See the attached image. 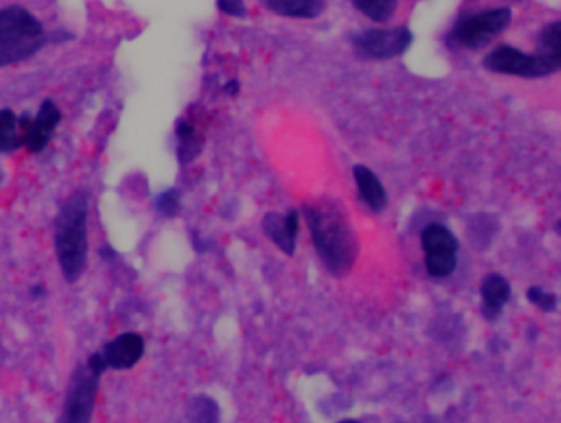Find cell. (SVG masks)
I'll return each instance as SVG.
<instances>
[{
    "label": "cell",
    "instance_id": "1",
    "mask_svg": "<svg viewBox=\"0 0 561 423\" xmlns=\"http://www.w3.org/2000/svg\"><path fill=\"white\" fill-rule=\"evenodd\" d=\"M306 226L316 254L334 279L351 274L359 257V239L348 214L336 201L321 200L303 206Z\"/></svg>",
    "mask_w": 561,
    "mask_h": 423
},
{
    "label": "cell",
    "instance_id": "2",
    "mask_svg": "<svg viewBox=\"0 0 561 423\" xmlns=\"http://www.w3.org/2000/svg\"><path fill=\"white\" fill-rule=\"evenodd\" d=\"M55 252L63 279L76 284L88 265V196L84 191L73 193L56 214Z\"/></svg>",
    "mask_w": 561,
    "mask_h": 423
},
{
    "label": "cell",
    "instance_id": "3",
    "mask_svg": "<svg viewBox=\"0 0 561 423\" xmlns=\"http://www.w3.org/2000/svg\"><path fill=\"white\" fill-rule=\"evenodd\" d=\"M47 35L40 20L20 5L0 10V68L27 60L42 50Z\"/></svg>",
    "mask_w": 561,
    "mask_h": 423
},
{
    "label": "cell",
    "instance_id": "4",
    "mask_svg": "<svg viewBox=\"0 0 561 423\" xmlns=\"http://www.w3.org/2000/svg\"><path fill=\"white\" fill-rule=\"evenodd\" d=\"M484 68L497 75L519 78H543L560 70V55L538 52L534 55L520 52L519 48L501 45L487 53Z\"/></svg>",
    "mask_w": 561,
    "mask_h": 423
},
{
    "label": "cell",
    "instance_id": "5",
    "mask_svg": "<svg viewBox=\"0 0 561 423\" xmlns=\"http://www.w3.org/2000/svg\"><path fill=\"white\" fill-rule=\"evenodd\" d=\"M101 376L86 364L78 363L66 386L65 400L58 423H91L98 399Z\"/></svg>",
    "mask_w": 561,
    "mask_h": 423
},
{
    "label": "cell",
    "instance_id": "6",
    "mask_svg": "<svg viewBox=\"0 0 561 423\" xmlns=\"http://www.w3.org/2000/svg\"><path fill=\"white\" fill-rule=\"evenodd\" d=\"M510 20H512V12L507 7L463 15L453 25L450 40H453L458 47L476 50V48L487 45L499 33L504 32L509 27Z\"/></svg>",
    "mask_w": 561,
    "mask_h": 423
},
{
    "label": "cell",
    "instance_id": "7",
    "mask_svg": "<svg viewBox=\"0 0 561 423\" xmlns=\"http://www.w3.org/2000/svg\"><path fill=\"white\" fill-rule=\"evenodd\" d=\"M425 270L432 279H448L458 267L459 242L450 229L440 223L428 224L420 234Z\"/></svg>",
    "mask_w": 561,
    "mask_h": 423
},
{
    "label": "cell",
    "instance_id": "8",
    "mask_svg": "<svg viewBox=\"0 0 561 423\" xmlns=\"http://www.w3.org/2000/svg\"><path fill=\"white\" fill-rule=\"evenodd\" d=\"M413 42V35L408 28H371L354 37L353 43L357 53L371 60H390L404 55Z\"/></svg>",
    "mask_w": 561,
    "mask_h": 423
},
{
    "label": "cell",
    "instance_id": "9",
    "mask_svg": "<svg viewBox=\"0 0 561 423\" xmlns=\"http://www.w3.org/2000/svg\"><path fill=\"white\" fill-rule=\"evenodd\" d=\"M60 121V109L53 101H45L35 119L28 117L27 114L20 117L19 129L20 135H22V145H25L33 154L42 152L50 142L51 135Z\"/></svg>",
    "mask_w": 561,
    "mask_h": 423
},
{
    "label": "cell",
    "instance_id": "10",
    "mask_svg": "<svg viewBox=\"0 0 561 423\" xmlns=\"http://www.w3.org/2000/svg\"><path fill=\"white\" fill-rule=\"evenodd\" d=\"M101 354L106 361L107 369L129 371L140 363V359L144 358V336L137 331H124L114 340L104 344Z\"/></svg>",
    "mask_w": 561,
    "mask_h": 423
},
{
    "label": "cell",
    "instance_id": "11",
    "mask_svg": "<svg viewBox=\"0 0 561 423\" xmlns=\"http://www.w3.org/2000/svg\"><path fill=\"white\" fill-rule=\"evenodd\" d=\"M262 231L283 254L293 256L300 231V213L298 210H290L287 214L267 213L262 219Z\"/></svg>",
    "mask_w": 561,
    "mask_h": 423
},
{
    "label": "cell",
    "instance_id": "12",
    "mask_svg": "<svg viewBox=\"0 0 561 423\" xmlns=\"http://www.w3.org/2000/svg\"><path fill=\"white\" fill-rule=\"evenodd\" d=\"M481 315L487 321H494L501 317L502 310L512 297V285L504 275L487 274L481 280Z\"/></svg>",
    "mask_w": 561,
    "mask_h": 423
},
{
    "label": "cell",
    "instance_id": "13",
    "mask_svg": "<svg viewBox=\"0 0 561 423\" xmlns=\"http://www.w3.org/2000/svg\"><path fill=\"white\" fill-rule=\"evenodd\" d=\"M353 175L359 198L366 203L372 213H382L387 206V191L376 173L364 165H356L353 168Z\"/></svg>",
    "mask_w": 561,
    "mask_h": 423
},
{
    "label": "cell",
    "instance_id": "14",
    "mask_svg": "<svg viewBox=\"0 0 561 423\" xmlns=\"http://www.w3.org/2000/svg\"><path fill=\"white\" fill-rule=\"evenodd\" d=\"M260 4L288 19H316L326 7L325 0H260Z\"/></svg>",
    "mask_w": 561,
    "mask_h": 423
},
{
    "label": "cell",
    "instance_id": "15",
    "mask_svg": "<svg viewBox=\"0 0 561 423\" xmlns=\"http://www.w3.org/2000/svg\"><path fill=\"white\" fill-rule=\"evenodd\" d=\"M186 417L191 423H221V407L214 397L196 394L186 404Z\"/></svg>",
    "mask_w": 561,
    "mask_h": 423
},
{
    "label": "cell",
    "instance_id": "16",
    "mask_svg": "<svg viewBox=\"0 0 561 423\" xmlns=\"http://www.w3.org/2000/svg\"><path fill=\"white\" fill-rule=\"evenodd\" d=\"M351 4L372 22L385 24L394 17L399 0H351Z\"/></svg>",
    "mask_w": 561,
    "mask_h": 423
},
{
    "label": "cell",
    "instance_id": "17",
    "mask_svg": "<svg viewBox=\"0 0 561 423\" xmlns=\"http://www.w3.org/2000/svg\"><path fill=\"white\" fill-rule=\"evenodd\" d=\"M22 145L19 119L9 109L0 111V152H12Z\"/></svg>",
    "mask_w": 561,
    "mask_h": 423
},
{
    "label": "cell",
    "instance_id": "18",
    "mask_svg": "<svg viewBox=\"0 0 561 423\" xmlns=\"http://www.w3.org/2000/svg\"><path fill=\"white\" fill-rule=\"evenodd\" d=\"M177 135L180 139L178 157L183 163L191 162L200 152L198 145H196L195 127L191 126L190 122L180 121L177 124Z\"/></svg>",
    "mask_w": 561,
    "mask_h": 423
},
{
    "label": "cell",
    "instance_id": "19",
    "mask_svg": "<svg viewBox=\"0 0 561 423\" xmlns=\"http://www.w3.org/2000/svg\"><path fill=\"white\" fill-rule=\"evenodd\" d=\"M560 22L545 25L538 35V52L560 55Z\"/></svg>",
    "mask_w": 561,
    "mask_h": 423
},
{
    "label": "cell",
    "instance_id": "20",
    "mask_svg": "<svg viewBox=\"0 0 561 423\" xmlns=\"http://www.w3.org/2000/svg\"><path fill=\"white\" fill-rule=\"evenodd\" d=\"M527 300H529L530 305L537 307L540 312H557V293L547 292V290H543L542 287H538V285L529 287V290H527Z\"/></svg>",
    "mask_w": 561,
    "mask_h": 423
},
{
    "label": "cell",
    "instance_id": "21",
    "mask_svg": "<svg viewBox=\"0 0 561 423\" xmlns=\"http://www.w3.org/2000/svg\"><path fill=\"white\" fill-rule=\"evenodd\" d=\"M155 208L165 218H177L181 211V198L177 190H167L160 193L155 200Z\"/></svg>",
    "mask_w": 561,
    "mask_h": 423
},
{
    "label": "cell",
    "instance_id": "22",
    "mask_svg": "<svg viewBox=\"0 0 561 423\" xmlns=\"http://www.w3.org/2000/svg\"><path fill=\"white\" fill-rule=\"evenodd\" d=\"M219 10H223L224 14L232 15V17H246L247 9L244 0H218Z\"/></svg>",
    "mask_w": 561,
    "mask_h": 423
},
{
    "label": "cell",
    "instance_id": "23",
    "mask_svg": "<svg viewBox=\"0 0 561 423\" xmlns=\"http://www.w3.org/2000/svg\"><path fill=\"white\" fill-rule=\"evenodd\" d=\"M84 364H86V366H88L94 374H98V376L101 377L102 374L107 371V364L106 361H104V358H102L101 353L89 354V358L86 359V363Z\"/></svg>",
    "mask_w": 561,
    "mask_h": 423
},
{
    "label": "cell",
    "instance_id": "24",
    "mask_svg": "<svg viewBox=\"0 0 561 423\" xmlns=\"http://www.w3.org/2000/svg\"><path fill=\"white\" fill-rule=\"evenodd\" d=\"M28 295L32 300H42V298L47 297V289H45V285L35 284L28 290Z\"/></svg>",
    "mask_w": 561,
    "mask_h": 423
},
{
    "label": "cell",
    "instance_id": "25",
    "mask_svg": "<svg viewBox=\"0 0 561 423\" xmlns=\"http://www.w3.org/2000/svg\"><path fill=\"white\" fill-rule=\"evenodd\" d=\"M99 256H101L102 261L112 262L117 257V252L112 249L111 246H104L101 247V251H99Z\"/></svg>",
    "mask_w": 561,
    "mask_h": 423
},
{
    "label": "cell",
    "instance_id": "26",
    "mask_svg": "<svg viewBox=\"0 0 561 423\" xmlns=\"http://www.w3.org/2000/svg\"><path fill=\"white\" fill-rule=\"evenodd\" d=\"M338 423H361V422H359V420L356 419H346V420H341V422Z\"/></svg>",
    "mask_w": 561,
    "mask_h": 423
},
{
    "label": "cell",
    "instance_id": "27",
    "mask_svg": "<svg viewBox=\"0 0 561 423\" xmlns=\"http://www.w3.org/2000/svg\"><path fill=\"white\" fill-rule=\"evenodd\" d=\"M2 178L4 177H2V172H0V185H2Z\"/></svg>",
    "mask_w": 561,
    "mask_h": 423
}]
</instances>
